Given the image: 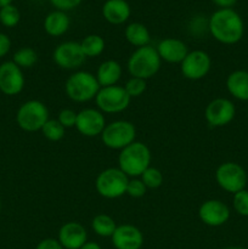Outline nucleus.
I'll use <instances>...</instances> for the list:
<instances>
[{
    "mask_svg": "<svg viewBox=\"0 0 248 249\" xmlns=\"http://www.w3.org/2000/svg\"><path fill=\"white\" fill-rule=\"evenodd\" d=\"M105 19L112 24H122L130 16V6L125 0H107L102 6Z\"/></svg>",
    "mask_w": 248,
    "mask_h": 249,
    "instance_id": "6ab92c4d",
    "label": "nucleus"
},
{
    "mask_svg": "<svg viewBox=\"0 0 248 249\" xmlns=\"http://www.w3.org/2000/svg\"><path fill=\"white\" fill-rule=\"evenodd\" d=\"M112 243L116 249H140L143 245V235L134 225H119L112 235Z\"/></svg>",
    "mask_w": 248,
    "mask_h": 249,
    "instance_id": "f3484780",
    "label": "nucleus"
},
{
    "mask_svg": "<svg viewBox=\"0 0 248 249\" xmlns=\"http://www.w3.org/2000/svg\"><path fill=\"white\" fill-rule=\"evenodd\" d=\"M124 89L128 92L130 97H139L142 95L146 90V80L140 79V78L131 77L124 85Z\"/></svg>",
    "mask_w": 248,
    "mask_h": 249,
    "instance_id": "7c9ffc66",
    "label": "nucleus"
},
{
    "mask_svg": "<svg viewBox=\"0 0 248 249\" xmlns=\"http://www.w3.org/2000/svg\"><path fill=\"white\" fill-rule=\"evenodd\" d=\"M224 249H246L243 247H228V248H224Z\"/></svg>",
    "mask_w": 248,
    "mask_h": 249,
    "instance_id": "ea45409f",
    "label": "nucleus"
},
{
    "mask_svg": "<svg viewBox=\"0 0 248 249\" xmlns=\"http://www.w3.org/2000/svg\"><path fill=\"white\" fill-rule=\"evenodd\" d=\"M198 216L202 223L206 225L218 228L228 223L230 219V209L219 199H208L199 207Z\"/></svg>",
    "mask_w": 248,
    "mask_h": 249,
    "instance_id": "2eb2a0df",
    "label": "nucleus"
},
{
    "mask_svg": "<svg viewBox=\"0 0 248 249\" xmlns=\"http://www.w3.org/2000/svg\"><path fill=\"white\" fill-rule=\"evenodd\" d=\"M19 19H21V14H19L18 9L12 4L6 5V6L0 9V22H1L2 26L12 28V27L18 24Z\"/></svg>",
    "mask_w": 248,
    "mask_h": 249,
    "instance_id": "cd10ccee",
    "label": "nucleus"
},
{
    "mask_svg": "<svg viewBox=\"0 0 248 249\" xmlns=\"http://www.w3.org/2000/svg\"><path fill=\"white\" fill-rule=\"evenodd\" d=\"M35 249H65L55 238H45L36 245Z\"/></svg>",
    "mask_w": 248,
    "mask_h": 249,
    "instance_id": "f704fd0d",
    "label": "nucleus"
},
{
    "mask_svg": "<svg viewBox=\"0 0 248 249\" xmlns=\"http://www.w3.org/2000/svg\"><path fill=\"white\" fill-rule=\"evenodd\" d=\"M58 242L65 249H80L88 242L87 230L75 221L63 224L58 231Z\"/></svg>",
    "mask_w": 248,
    "mask_h": 249,
    "instance_id": "dca6fc26",
    "label": "nucleus"
},
{
    "mask_svg": "<svg viewBox=\"0 0 248 249\" xmlns=\"http://www.w3.org/2000/svg\"><path fill=\"white\" fill-rule=\"evenodd\" d=\"M38 61V53L32 48H22L14 53L12 62L19 68H31Z\"/></svg>",
    "mask_w": 248,
    "mask_h": 249,
    "instance_id": "a878e982",
    "label": "nucleus"
},
{
    "mask_svg": "<svg viewBox=\"0 0 248 249\" xmlns=\"http://www.w3.org/2000/svg\"><path fill=\"white\" fill-rule=\"evenodd\" d=\"M235 105L230 100L224 99V97L214 99L213 101L209 102L204 112L207 123L214 128L228 125L235 118Z\"/></svg>",
    "mask_w": 248,
    "mask_h": 249,
    "instance_id": "9d476101",
    "label": "nucleus"
},
{
    "mask_svg": "<svg viewBox=\"0 0 248 249\" xmlns=\"http://www.w3.org/2000/svg\"><path fill=\"white\" fill-rule=\"evenodd\" d=\"M80 48L85 57H96L105 50V40L97 34H90L80 41Z\"/></svg>",
    "mask_w": 248,
    "mask_h": 249,
    "instance_id": "393cba45",
    "label": "nucleus"
},
{
    "mask_svg": "<svg viewBox=\"0 0 248 249\" xmlns=\"http://www.w3.org/2000/svg\"><path fill=\"white\" fill-rule=\"evenodd\" d=\"M141 180L147 189H158L163 184V174L157 168L148 167L141 174Z\"/></svg>",
    "mask_w": 248,
    "mask_h": 249,
    "instance_id": "c85d7f7f",
    "label": "nucleus"
},
{
    "mask_svg": "<svg viewBox=\"0 0 248 249\" xmlns=\"http://www.w3.org/2000/svg\"><path fill=\"white\" fill-rule=\"evenodd\" d=\"M105 126H106V119H105L102 112L97 111V109L85 108L77 114L75 128L82 135L87 136V138L101 135Z\"/></svg>",
    "mask_w": 248,
    "mask_h": 249,
    "instance_id": "4468645a",
    "label": "nucleus"
},
{
    "mask_svg": "<svg viewBox=\"0 0 248 249\" xmlns=\"http://www.w3.org/2000/svg\"><path fill=\"white\" fill-rule=\"evenodd\" d=\"M100 89L96 77L85 71L73 73L65 85L67 96L75 102H88L95 99Z\"/></svg>",
    "mask_w": 248,
    "mask_h": 249,
    "instance_id": "20e7f679",
    "label": "nucleus"
},
{
    "mask_svg": "<svg viewBox=\"0 0 248 249\" xmlns=\"http://www.w3.org/2000/svg\"><path fill=\"white\" fill-rule=\"evenodd\" d=\"M131 97L125 91L124 87L112 85L101 88L97 92L95 101L100 111L105 113H119L128 108Z\"/></svg>",
    "mask_w": 248,
    "mask_h": 249,
    "instance_id": "1a4fd4ad",
    "label": "nucleus"
},
{
    "mask_svg": "<svg viewBox=\"0 0 248 249\" xmlns=\"http://www.w3.org/2000/svg\"><path fill=\"white\" fill-rule=\"evenodd\" d=\"M70 28V17L65 11L50 12L44 19V29L51 36H60L65 34Z\"/></svg>",
    "mask_w": 248,
    "mask_h": 249,
    "instance_id": "4be33fe9",
    "label": "nucleus"
},
{
    "mask_svg": "<svg viewBox=\"0 0 248 249\" xmlns=\"http://www.w3.org/2000/svg\"><path fill=\"white\" fill-rule=\"evenodd\" d=\"M213 1L214 4L218 5L221 9H231L237 0H213Z\"/></svg>",
    "mask_w": 248,
    "mask_h": 249,
    "instance_id": "e433bc0d",
    "label": "nucleus"
},
{
    "mask_svg": "<svg viewBox=\"0 0 248 249\" xmlns=\"http://www.w3.org/2000/svg\"><path fill=\"white\" fill-rule=\"evenodd\" d=\"M209 31L219 43L232 45L242 39L245 26L240 15L232 9H220L212 15Z\"/></svg>",
    "mask_w": 248,
    "mask_h": 249,
    "instance_id": "f257e3e1",
    "label": "nucleus"
},
{
    "mask_svg": "<svg viewBox=\"0 0 248 249\" xmlns=\"http://www.w3.org/2000/svg\"><path fill=\"white\" fill-rule=\"evenodd\" d=\"M181 73L190 80H198L206 77L212 68V60L206 51L195 50L189 53L181 63Z\"/></svg>",
    "mask_w": 248,
    "mask_h": 249,
    "instance_id": "9b49d317",
    "label": "nucleus"
},
{
    "mask_svg": "<svg viewBox=\"0 0 248 249\" xmlns=\"http://www.w3.org/2000/svg\"><path fill=\"white\" fill-rule=\"evenodd\" d=\"M122 77V66L114 60H107L100 65L97 68L96 79L100 87H112L116 85L117 82Z\"/></svg>",
    "mask_w": 248,
    "mask_h": 249,
    "instance_id": "412c9836",
    "label": "nucleus"
},
{
    "mask_svg": "<svg viewBox=\"0 0 248 249\" xmlns=\"http://www.w3.org/2000/svg\"><path fill=\"white\" fill-rule=\"evenodd\" d=\"M77 114L73 109L65 108L58 113V119L57 121L62 124V126L65 129H70L75 126V123H77Z\"/></svg>",
    "mask_w": 248,
    "mask_h": 249,
    "instance_id": "473e14b6",
    "label": "nucleus"
},
{
    "mask_svg": "<svg viewBox=\"0 0 248 249\" xmlns=\"http://www.w3.org/2000/svg\"><path fill=\"white\" fill-rule=\"evenodd\" d=\"M128 182V175L124 174L119 168H108L97 175L95 187L100 196L114 199L126 194Z\"/></svg>",
    "mask_w": 248,
    "mask_h": 249,
    "instance_id": "423d86ee",
    "label": "nucleus"
},
{
    "mask_svg": "<svg viewBox=\"0 0 248 249\" xmlns=\"http://www.w3.org/2000/svg\"><path fill=\"white\" fill-rule=\"evenodd\" d=\"M50 1L60 11H68L77 7L83 0H50Z\"/></svg>",
    "mask_w": 248,
    "mask_h": 249,
    "instance_id": "72a5a7b5",
    "label": "nucleus"
},
{
    "mask_svg": "<svg viewBox=\"0 0 248 249\" xmlns=\"http://www.w3.org/2000/svg\"><path fill=\"white\" fill-rule=\"evenodd\" d=\"M11 49V40L4 33H0V58L6 56Z\"/></svg>",
    "mask_w": 248,
    "mask_h": 249,
    "instance_id": "c9c22d12",
    "label": "nucleus"
},
{
    "mask_svg": "<svg viewBox=\"0 0 248 249\" xmlns=\"http://www.w3.org/2000/svg\"><path fill=\"white\" fill-rule=\"evenodd\" d=\"M156 49H157L160 60L169 63H181L189 53L186 44L180 39L175 38L163 39Z\"/></svg>",
    "mask_w": 248,
    "mask_h": 249,
    "instance_id": "a211bd4d",
    "label": "nucleus"
},
{
    "mask_svg": "<svg viewBox=\"0 0 248 249\" xmlns=\"http://www.w3.org/2000/svg\"><path fill=\"white\" fill-rule=\"evenodd\" d=\"M125 38L131 45L138 46V48L148 45L151 40L148 29L142 23H139V22H134V23H130L126 27Z\"/></svg>",
    "mask_w": 248,
    "mask_h": 249,
    "instance_id": "5701e85b",
    "label": "nucleus"
},
{
    "mask_svg": "<svg viewBox=\"0 0 248 249\" xmlns=\"http://www.w3.org/2000/svg\"><path fill=\"white\" fill-rule=\"evenodd\" d=\"M232 206L236 213L241 216H248V191L242 190L233 195Z\"/></svg>",
    "mask_w": 248,
    "mask_h": 249,
    "instance_id": "c756f323",
    "label": "nucleus"
},
{
    "mask_svg": "<svg viewBox=\"0 0 248 249\" xmlns=\"http://www.w3.org/2000/svg\"><path fill=\"white\" fill-rule=\"evenodd\" d=\"M159 55L157 49L151 45L138 48L128 60V71L131 77L140 78V79H150L157 74L160 68Z\"/></svg>",
    "mask_w": 248,
    "mask_h": 249,
    "instance_id": "7ed1b4c3",
    "label": "nucleus"
},
{
    "mask_svg": "<svg viewBox=\"0 0 248 249\" xmlns=\"http://www.w3.org/2000/svg\"><path fill=\"white\" fill-rule=\"evenodd\" d=\"M226 89L240 101H248V72L235 71L226 79Z\"/></svg>",
    "mask_w": 248,
    "mask_h": 249,
    "instance_id": "aec40b11",
    "label": "nucleus"
},
{
    "mask_svg": "<svg viewBox=\"0 0 248 249\" xmlns=\"http://www.w3.org/2000/svg\"><path fill=\"white\" fill-rule=\"evenodd\" d=\"M41 133H43L44 138H46L48 140L60 141L65 136L66 129L56 119H49L41 128Z\"/></svg>",
    "mask_w": 248,
    "mask_h": 249,
    "instance_id": "bb28decb",
    "label": "nucleus"
},
{
    "mask_svg": "<svg viewBox=\"0 0 248 249\" xmlns=\"http://www.w3.org/2000/svg\"><path fill=\"white\" fill-rule=\"evenodd\" d=\"M136 129L128 121H116L107 124L101 134V140L111 150H123L135 141Z\"/></svg>",
    "mask_w": 248,
    "mask_h": 249,
    "instance_id": "0eeeda50",
    "label": "nucleus"
},
{
    "mask_svg": "<svg viewBox=\"0 0 248 249\" xmlns=\"http://www.w3.org/2000/svg\"><path fill=\"white\" fill-rule=\"evenodd\" d=\"M150 148L139 141H134L119 153V169L128 177H141V174L150 167Z\"/></svg>",
    "mask_w": 248,
    "mask_h": 249,
    "instance_id": "f03ea898",
    "label": "nucleus"
},
{
    "mask_svg": "<svg viewBox=\"0 0 248 249\" xmlns=\"http://www.w3.org/2000/svg\"><path fill=\"white\" fill-rule=\"evenodd\" d=\"M91 228L94 232L101 237H112L114 230L117 229V224L109 215L99 214L92 219Z\"/></svg>",
    "mask_w": 248,
    "mask_h": 249,
    "instance_id": "b1692460",
    "label": "nucleus"
},
{
    "mask_svg": "<svg viewBox=\"0 0 248 249\" xmlns=\"http://www.w3.org/2000/svg\"><path fill=\"white\" fill-rule=\"evenodd\" d=\"M80 249H102V248L95 242H87Z\"/></svg>",
    "mask_w": 248,
    "mask_h": 249,
    "instance_id": "4c0bfd02",
    "label": "nucleus"
},
{
    "mask_svg": "<svg viewBox=\"0 0 248 249\" xmlns=\"http://www.w3.org/2000/svg\"><path fill=\"white\" fill-rule=\"evenodd\" d=\"M216 184L226 192L235 195L245 190L247 185V173L235 162H225L216 168Z\"/></svg>",
    "mask_w": 248,
    "mask_h": 249,
    "instance_id": "6e6552de",
    "label": "nucleus"
},
{
    "mask_svg": "<svg viewBox=\"0 0 248 249\" xmlns=\"http://www.w3.org/2000/svg\"><path fill=\"white\" fill-rule=\"evenodd\" d=\"M24 88V75L22 68H19L12 61L0 65V91L7 96H15L19 94Z\"/></svg>",
    "mask_w": 248,
    "mask_h": 249,
    "instance_id": "ddd939ff",
    "label": "nucleus"
},
{
    "mask_svg": "<svg viewBox=\"0 0 248 249\" xmlns=\"http://www.w3.org/2000/svg\"><path fill=\"white\" fill-rule=\"evenodd\" d=\"M146 189L147 187L145 186L142 180L133 179L129 180L128 186H126V194L130 197H134V198H140L146 194Z\"/></svg>",
    "mask_w": 248,
    "mask_h": 249,
    "instance_id": "2f4dec72",
    "label": "nucleus"
},
{
    "mask_svg": "<svg viewBox=\"0 0 248 249\" xmlns=\"http://www.w3.org/2000/svg\"><path fill=\"white\" fill-rule=\"evenodd\" d=\"M12 2V0H0V9L4 6H6V5H10Z\"/></svg>",
    "mask_w": 248,
    "mask_h": 249,
    "instance_id": "58836bf2",
    "label": "nucleus"
},
{
    "mask_svg": "<svg viewBox=\"0 0 248 249\" xmlns=\"http://www.w3.org/2000/svg\"><path fill=\"white\" fill-rule=\"evenodd\" d=\"M85 55L80 48V43L66 41L60 44L53 50V60L56 65L63 70H75L84 63Z\"/></svg>",
    "mask_w": 248,
    "mask_h": 249,
    "instance_id": "f8f14e48",
    "label": "nucleus"
},
{
    "mask_svg": "<svg viewBox=\"0 0 248 249\" xmlns=\"http://www.w3.org/2000/svg\"><path fill=\"white\" fill-rule=\"evenodd\" d=\"M49 121V109L38 100H29L21 105L16 113V122L19 128L28 133L41 130Z\"/></svg>",
    "mask_w": 248,
    "mask_h": 249,
    "instance_id": "39448f33",
    "label": "nucleus"
}]
</instances>
